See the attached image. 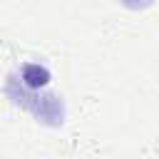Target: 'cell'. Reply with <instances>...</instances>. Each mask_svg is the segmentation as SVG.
<instances>
[{
	"label": "cell",
	"mask_w": 159,
	"mask_h": 159,
	"mask_svg": "<svg viewBox=\"0 0 159 159\" xmlns=\"http://www.w3.org/2000/svg\"><path fill=\"white\" fill-rule=\"evenodd\" d=\"M5 92L12 97L15 104H22L25 109H30L37 117V122H45L50 127H60L62 124V119H65V104H62V99L57 94H30L25 89V84L20 89H15L10 80H7Z\"/></svg>",
	"instance_id": "6da1fadb"
},
{
	"label": "cell",
	"mask_w": 159,
	"mask_h": 159,
	"mask_svg": "<svg viewBox=\"0 0 159 159\" xmlns=\"http://www.w3.org/2000/svg\"><path fill=\"white\" fill-rule=\"evenodd\" d=\"M20 77H22L25 89H40L50 82V70L40 62H27V65H22Z\"/></svg>",
	"instance_id": "7a4b0ae2"
}]
</instances>
